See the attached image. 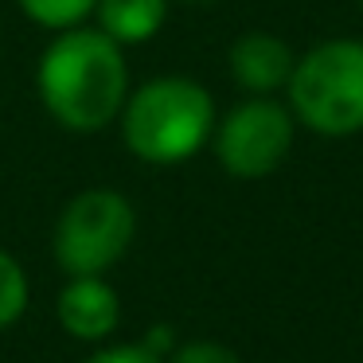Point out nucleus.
Instances as JSON below:
<instances>
[{"label":"nucleus","instance_id":"1","mask_svg":"<svg viewBox=\"0 0 363 363\" xmlns=\"http://www.w3.org/2000/svg\"><path fill=\"white\" fill-rule=\"evenodd\" d=\"M35 86L48 113L71 133H98L129 98V67L121 43L102 28H67L48 43L35 71Z\"/></svg>","mask_w":363,"mask_h":363},{"label":"nucleus","instance_id":"2","mask_svg":"<svg viewBox=\"0 0 363 363\" xmlns=\"http://www.w3.org/2000/svg\"><path fill=\"white\" fill-rule=\"evenodd\" d=\"M211 133L215 102L196 79H152L121 106V137L145 164H184L211 141Z\"/></svg>","mask_w":363,"mask_h":363},{"label":"nucleus","instance_id":"3","mask_svg":"<svg viewBox=\"0 0 363 363\" xmlns=\"http://www.w3.org/2000/svg\"><path fill=\"white\" fill-rule=\"evenodd\" d=\"M289 113L320 137L363 133V40H324L293 63Z\"/></svg>","mask_w":363,"mask_h":363},{"label":"nucleus","instance_id":"4","mask_svg":"<svg viewBox=\"0 0 363 363\" xmlns=\"http://www.w3.org/2000/svg\"><path fill=\"white\" fill-rule=\"evenodd\" d=\"M137 235V211L121 191L113 188H86L63 207L55 223V250L59 269L71 277L106 274L129 254Z\"/></svg>","mask_w":363,"mask_h":363},{"label":"nucleus","instance_id":"5","mask_svg":"<svg viewBox=\"0 0 363 363\" xmlns=\"http://www.w3.org/2000/svg\"><path fill=\"white\" fill-rule=\"evenodd\" d=\"M297 118L274 98H246L215 125V157L238 180H262L277 172L293 149Z\"/></svg>","mask_w":363,"mask_h":363},{"label":"nucleus","instance_id":"6","mask_svg":"<svg viewBox=\"0 0 363 363\" xmlns=\"http://www.w3.org/2000/svg\"><path fill=\"white\" fill-rule=\"evenodd\" d=\"M55 316L67 336L82 340V344H102L121 324V297L110 281H102V274H82L63 285L55 301Z\"/></svg>","mask_w":363,"mask_h":363},{"label":"nucleus","instance_id":"7","mask_svg":"<svg viewBox=\"0 0 363 363\" xmlns=\"http://www.w3.org/2000/svg\"><path fill=\"white\" fill-rule=\"evenodd\" d=\"M293 63L297 59H293L289 43L269 32H242L235 40V48H230V74H235V82L246 94H258V98L281 90L293 74Z\"/></svg>","mask_w":363,"mask_h":363},{"label":"nucleus","instance_id":"8","mask_svg":"<svg viewBox=\"0 0 363 363\" xmlns=\"http://www.w3.org/2000/svg\"><path fill=\"white\" fill-rule=\"evenodd\" d=\"M98 28L121 48L149 43L164 28L168 0H98Z\"/></svg>","mask_w":363,"mask_h":363},{"label":"nucleus","instance_id":"9","mask_svg":"<svg viewBox=\"0 0 363 363\" xmlns=\"http://www.w3.org/2000/svg\"><path fill=\"white\" fill-rule=\"evenodd\" d=\"M16 4L32 24L51 28V32L79 28L82 20L94 16V9H98V0H16Z\"/></svg>","mask_w":363,"mask_h":363},{"label":"nucleus","instance_id":"10","mask_svg":"<svg viewBox=\"0 0 363 363\" xmlns=\"http://www.w3.org/2000/svg\"><path fill=\"white\" fill-rule=\"evenodd\" d=\"M28 308V274L4 246H0V328H9Z\"/></svg>","mask_w":363,"mask_h":363},{"label":"nucleus","instance_id":"11","mask_svg":"<svg viewBox=\"0 0 363 363\" xmlns=\"http://www.w3.org/2000/svg\"><path fill=\"white\" fill-rule=\"evenodd\" d=\"M168 363H242L235 347L219 340H180L168 355Z\"/></svg>","mask_w":363,"mask_h":363},{"label":"nucleus","instance_id":"12","mask_svg":"<svg viewBox=\"0 0 363 363\" xmlns=\"http://www.w3.org/2000/svg\"><path fill=\"white\" fill-rule=\"evenodd\" d=\"M82 363H164V355H157L152 347H145L141 340L137 344H110V347H98L90 359Z\"/></svg>","mask_w":363,"mask_h":363},{"label":"nucleus","instance_id":"13","mask_svg":"<svg viewBox=\"0 0 363 363\" xmlns=\"http://www.w3.org/2000/svg\"><path fill=\"white\" fill-rule=\"evenodd\" d=\"M141 344H145V347H152L157 355H172V347L180 344V340L172 336V328H168V324H160V328H149V332H145Z\"/></svg>","mask_w":363,"mask_h":363},{"label":"nucleus","instance_id":"14","mask_svg":"<svg viewBox=\"0 0 363 363\" xmlns=\"http://www.w3.org/2000/svg\"><path fill=\"white\" fill-rule=\"evenodd\" d=\"M188 4H207V0H188Z\"/></svg>","mask_w":363,"mask_h":363}]
</instances>
